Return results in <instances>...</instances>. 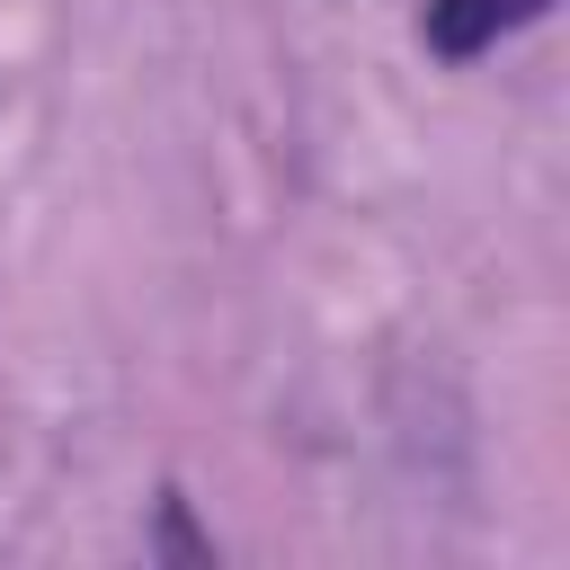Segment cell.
Wrapping results in <instances>:
<instances>
[{"mask_svg": "<svg viewBox=\"0 0 570 570\" xmlns=\"http://www.w3.org/2000/svg\"><path fill=\"white\" fill-rule=\"evenodd\" d=\"M543 9H552V0H428V9H419V45H428L436 62H481L490 45L525 36Z\"/></svg>", "mask_w": 570, "mask_h": 570, "instance_id": "obj_1", "label": "cell"}, {"mask_svg": "<svg viewBox=\"0 0 570 570\" xmlns=\"http://www.w3.org/2000/svg\"><path fill=\"white\" fill-rule=\"evenodd\" d=\"M160 552H169V561H214V534L187 525V499H178V490L160 499Z\"/></svg>", "mask_w": 570, "mask_h": 570, "instance_id": "obj_2", "label": "cell"}]
</instances>
